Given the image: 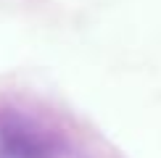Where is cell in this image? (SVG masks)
<instances>
[{"label": "cell", "instance_id": "obj_1", "mask_svg": "<svg viewBox=\"0 0 161 158\" xmlns=\"http://www.w3.org/2000/svg\"><path fill=\"white\" fill-rule=\"evenodd\" d=\"M0 158H53V153L35 127L8 121L0 127Z\"/></svg>", "mask_w": 161, "mask_h": 158}]
</instances>
